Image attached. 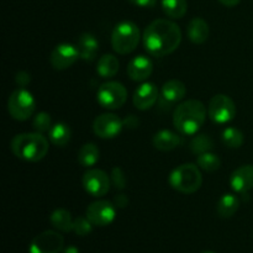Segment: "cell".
I'll return each instance as SVG.
<instances>
[{"mask_svg":"<svg viewBox=\"0 0 253 253\" xmlns=\"http://www.w3.org/2000/svg\"><path fill=\"white\" fill-rule=\"evenodd\" d=\"M152 143L156 150L168 152L174 148H177L180 143V137L178 133L173 132L170 130H161L155 133L152 138Z\"/></svg>","mask_w":253,"mask_h":253,"instance_id":"20","label":"cell"},{"mask_svg":"<svg viewBox=\"0 0 253 253\" xmlns=\"http://www.w3.org/2000/svg\"><path fill=\"white\" fill-rule=\"evenodd\" d=\"M49 221H51L52 226H53L56 230H58V231H62V232L73 231L74 220L68 210L56 209L54 211H52L51 216H49Z\"/></svg>","mask_w":253,"mask_h":253,"instance_id":"23","label":"cell"},{"mask_svg":"<svg viewBox=\"0 0 253 253\" xmlns=\"http://www.w3.org/2000/svg\"><path fill=\"white\" fill-rule=\"evenodd\" d=\"M100 158V150L95 143H85L78 151V162L83 167L90 168L98 163Z\"/></svg>","mask_w":253,"mask_h":253,"instance_id":"24","label":"cell"},{"mask_svg":"<svg viewBox=\"0 0 253 253\" xmlns=\"http://www.w3.org/2000/svg\"><path fill=\"white\" fill-rule=\"evenodd\" d=\"M52 119L49 116V114L44 113V111H41V113L36 114L32 120V127L36 132L40 133H44V132H49L52 127Z\"/></svg>","mask_w":253,"mask_h":253,"instance_id":"30","label":"cell"},{"mask_svg":"<svg viewBox=\"0 0 253 253\" xmlns=\"http://www.w3.org/2000/svg\"><path fill=\"white\" fill-rule=\"evenodd\" d=\"M94 225L91 224L90 220L86 216H79L74 219L73 224V231L76 232V235L78 236H86L91 232Z\"/></svg>","mask_w":253,"mask_h":253,"instance_id":"31","label":"cell"},{"mask_svg":"<svg viewBox=\"0 0 253 253\" xmlns=\"http://www.w3.org/2000/svg\"><path fill=\"white\" fill-rule=\"evenodd\" d=\"M124 121L115 114H103L99 115L93 123V131L98 137L109 140L119 136L124 127Z\"/></svg>","mask_w":253,"mask_h":253,"instance_id":"12","label":"cell"},{"mask_svg":"<svg viewBox=\"0 0 253 253\" xmlns=\"http://www.w3.org/2000/svg\"><path fill=\"white\" fill-rule=\"evenodd\" d=\"M114 204L118 208H125L128 204V199L125 194H119L114 200Z\"/></svg>","mask_w":253,"mask_h":253,"instance_id":"35","label":"cell"},{"mask_svg":"<svg viewBox=\"0 0 253 253\" xmlns=\"http://www.w3.org/2000/svg\"><path fill=\"white\" fill-rule=\"evenodd\" d=\"M236 111L234 100L225 94H217L212 96L208 106V115L210 120L219 125H224L234 120Z\"/></svg>","mask_w":253,"mask_h":253,"instance_id":"8","label":"cell"},{"mask_svg":"<svg viewBox=\"0 0 253 253\" xmlns=\"http://www.w3.org/2000/svg\"><path fill=\"white\" fill-rule=\"evenodd\" d=\"M62 253H79V251H78V249H77V247L68 246V247H66V249H63Z\"/></svg>","mask_w":253,"mask_h":253,"instance_id":"37","label":"cell"},{"mask_svg":"<svg viewBox=\"0 0 253 253\" xmlns=\"http://www.w3.org/2000/svg\"><path fill=\"white\" fill-rule=\"evenodd\" d=\"M128 1L140 7H152L157 4V0H128Z\"/></svg>","mask_w":253,"mask_h":253,"instance_id":"34","label":"cell"},{"mask_svg":"<svg viewBox=\"0 0 253 253\" xmlns=\"http://www.w3.org/2000/svg\"><path fill=\"white\" fill-rule=\"evenodd\" d=\"M207 115V106L202 101L190 99L175 108L173 113V125L182 135L193 136L204 125Z\"/></svg>","mask_w":253,"mask_h":253,"instance_id":"2","label":"cell"},{"mask_svg":"<svg viewBox=\"0 0 253 253\" xmlns=\"http://www.w3.org/2000/svg\"><path fill=\"white\" fill-rule=\"evenodd\" d=\"M240 208V200L239 198L231 193H226L220 197L219 202H217L216 210L217 214L222 219H229V217L234 216L235 212L239 210Z\"/></svg>","mask_w":253,"mask_h":253,"instance_id":"21","label":"cell"},{"mask_svg":"<svg viewBox=\"0 0 253 253\" xmlns=\"http://www.w3.org/2000/svg\"><path fill=\"white\" fill-rule=\"evenodd\" d=\"M197 165L200 169L212 173L219 169L220 166H221V161H220L219 156H216L215 153L205 152L203 155L198 156Z\"/></svg>","mask_w":253,"mask_h":253,"instance_id":"29","label":"cell"},{"mask_svg":"<svg viewBox=\"0 0 253 253\" xmlns=\"http://www.w3.org/2000/svg\"><path fill=\"white\" fill-rule=\"evenodd\" d=\"M64 249V239L59 232L47 230L37 235L29 247L30 253H59Z\"/></svg>","mask_w":253,"mask_h":253,"instance_id":"10","label":"cell"},{"mask_svg":"<svg viewBox=\"0 0 253 253\" xmlns=\"http://www.w3.org/2000/svg\"><path fill=\"white\" fill-rule=\"evenodd\" d=\"M85 216L94 226H108L116 217L115 204L109 200H96L86 208Z\"/></svg>","mask_w":253,"mask_h":253,"instance_id":"11","label":"cell"},{"mask_svg":"<svg viewBox=\"0 0 253 253\" xmlns=\"http://www.w3.org/2000/svg\"><path fill=\"white\" fill-rule=\"evenodd\" d=\"M219 1L221 2L222 5H225V6L232 7V6H236L241 0H219Z\"/></svg>","mask_w":253,"mask_h":253,"instance_id":"36","label":"cell"},{"mask_svg":"<svg viewBox=\"0 0 253 253\" xmlns=\"http://www.w3.org/2000/svg\"><path fill=\"white\" fill-rule=\"evenodd\" d=\"M140 29L132 21H121L111 32V46L119 54H128L136 49L140 42Z\"/></svg>","mask_w":253,"mask_h":253,"instance_id":"5","label":"cell"},{"mask_svg":"<svg viewBox=\"0 0 253 253\" xmlns=\"http://www.w3.org/2000/svg\"><path fill=\"white\" fill-rule=\"evenodd\" d=\"M230 185L234 192L240 194L253 189V166L245 165L235 169L230 177Z\"/></svg>","mask_w":253,"mask_h":253,"instance_id":"15","label":"cell"},{"mask_svg":"<svg viewBox=\"0 0 253 253\" xmlns=\"http://www.w3.org/2000/svg\"><path fill=\"white\" fill-rule=\"evenodd\" d=\"M77 48L79 51V56L84 61L91 62L95 59L96 54L99 51V42L94 35L84 32L79 36L78 41H77Z\"/></svg>","mask_w":253,"mask_h":253,"instance_id":"18","label":"cell"},{"mask_svg":"<svg viewBox=\"0 0 253 253\" xmlns=\"http://www.w3.org/2000/svg\"><path fill=\"white\" fill-rule=\"evenodd\" d=\"M190 151L194 155H203L205 152H210L214 148V141L210 136L207 135H195L190 141Z\"/></svg>","mask_w":253,"mask_h":253,"instance_id":"28","label":"cell"},{"mask_svg":"<svg viewBox=\"0 0 253 253\" xmlns=\"http://www.w3.org/2000/svg\"><path fill=\"white\" fill-rule=\"evenodd\" d=\"M12 153L26 162H39L49 150L48 140L40 132H25L14 136L10 142Z\"/></svg>","mask_w":253,"mask_h":253,"instance_id":"3","label":"cell"},{"mask_svg":"<svg viewBox=\"0 0 253 253\" xmlns=\"http://www.w3.org/2000/svg\"><path fill=\"white\" fill-rule=\"evenodd\" d=\"M185 94H187V88L183 82L178 81V79H170V81L166 82L161 88V99L165 101L168 105H173L184 99Z\"/></svg>","mask_w":253,"mask_h":253,"instance_id":"17","label":"cell"},{"mask_svg":"<svg viewBox=\"0 0 253 253\" xmlns=\"http://www.w3.org/2000/svg\"><path fill=\"white\" fill-rule=\"evenodd\" d=\"M169 185L183 194H193L198 192L203 184V175L198 166L185 163L172 170L168 178Z\"/></svg>","mask_w":253,"mask_h":253,"instance_id":"4","label":"cell"},{"mask_svg":"<svg viewBox=\"0 0 253 253\" xmlns=\"http://www.w3.org/2000/svg\"><path fill=\"white\" fill-rule=\"evenodd\" d=\"M110 179H111V185H114L116 189L121 190L126 187L125 173H124V170L121 169L120 167H114L113 169H111Z\"/></svg>","mask_w":253,"mask_h":253,"instance_id":"32","label":"cell"},{"mask_svg":"<svg viewBox=\"0 0 253 253\" xmlns=\"http://www.w3.org/2000/svg\"><path fill=\"white\" fill-rule=\"evenodd\" d=\"M182 42V31L175 22L158 19L151 22L143 32V44L151 56L165 57L173 53Z\"/></svg>","mask_w":253,"mask_h":253,"instance_id":"1","label":"cell"},{"mask_svg":"<svg viewBox=\"0 0 253 253\" xmlns=\"http://www.w3.org/2000/svg\"><path fill=\"white\" fill-rule=\"evenodd\" d=\"M187 34L193 43L203 44L209 39V25L202 17H194L189 21V25L187 27Z\"/></svg>","mask_w":253,"mask_h":253,"instance_id":"19","label":"cell"},{"mask_svg":"<svg viewBox=\"0 0 253 253\" xmlns=\"http://www.w3.org/2000/svg\"><path fill=\"white\" fill-rule=\"evenodd\" d=\"M15 81H16L17 85H20L21 88L26 86L27 84L31 82V76H30L27 72L25 71H20L16 73V77H15Z\"/></svg>","mask_w":253,"mask_h":253,"instance_id":"33","label":"cell"},{"mask_svg":"<svg viewBox=\"0 0 253 253\" xmlns=\"http://www.w3.org/2000/svg\"><path fill=\"white\" fill-rule=\"evenodd\" d=\"M162 10L170 19H182L188 10L187 0H161Z\"/></svg>","mask_w":253,"mask_h":253,"instance_id":"26","label":"cell"},{"mask_svg":"<svg viewBox=\"0 0 253 253\" xmlns=\"http://www.w3.org/2000/svg\"><path fill=\"white\" fill-rule=\"evenodd\" d=\"M127 90L124 84L119 82H106L101 84L96 93L99 105L108 110H116L126 103Z\"/></svg>","mask_w":253,"mask_h":253,"instance_id":"7","label":"cell"},{"mask_svg":"<svg viewBox=\"0 0 253 253\" xmlns=\"http://www.w3.org/2000/svg\"><path fill=\"white\" fill-rule=\"evenodd\" d=\"M158 96H160V93H158L156 84L151 83V82H146V83L141 84L135 90L132 98L133 105L138 110H148V109L155 105L156 101L158 100Z\"/></svg>","mask_w":253,"mask_h":253,"instance_id":"14","label":"cell"},{"mask_svg":"<svg viewBox=\"0 0 253 253\" xmlns=\"http://www.w3.org/2000/svg\"><path fill=\"white\" fill-rule=\"evenodd\" d=\"M82 183L88 194H90L91 197L101 198L108 194V192L110 190L111 179L108 173L104 172L103 169L93 168L84 173Z\"/></svg>","mask_w":253,"mask_h":253,"instance_id":"9","label":"cell"},{"mask_svg":"<svg viewBox=\"0 0 253 253\" xmlns=\"http://www.w3.org/2000/svg\"><path fill=\"white\" fill-rule=\"evenodd\" d=\"M153 72V63L148 57L136 56L128 62L127 74L132 81L145 82L151 77Z\"/></svg>","mask_w":253,"mask_h":253,"instance_id":"16","label":"cell"},{"mask_svg":"<svg viewBox=\"0 0 253 253\" xmlns=\"http://www.w3.org/2000/svg\"><path fill=\"white\" fill-rule=\"evenodd\" d=\"M78 58H81V56L77 46L71 43H59L51 52L49 63L57 71H64L73 66Z\"/></svg>","mask_w":253,"mask_h":253,"instance_id":"13","label":"cell"},{"mask_svg":"<svg viewBox=\"0 0 253 253\" xmlns=\"http://www.w3.org/2000/svg\"><path fill=\"white\" fill-rule=\"evenodd\" d=\"M221 140L229 148H240L244 145V133L236 127H227L222 131Z\"/></svg>","mask_w":253,"mask_h":253,"instance_id":"27","label":"cell"},{"mask_svg":"<svg viewBox=\"0 0 253 253\" xmlns=\"http://www.w3.org/2000/svg\"><path fill=\"white\" fill-rule=\"evenodd\" d=\"M72 131L67 124L57 123L51 127L48 132V137L51 143L58 147H64L71 141Z\"/></svg>","mask_w":253,"mask_h":253,"instance_id":"25","label":"cell"},{"mask_svg":"<svg viewBox=\"0 0 253 253\" xmlns=\"http://www.w3.org/2000/svg\"><path fill=\"white\" fill-rule=\"evenodd\" d=\"M120 68V62L114 54H104L96 64V73L104 79H110L116 76Z\"/></svg>","mask_w":253,"mask_h":253,"instance_id":"22","label":"cell"},{"mask_svg":"<svg viewBox=\"0 0 253 253\" xmlns=\"http://www.w3.org/2000/svg\"><path fill=\"white\" fill-rule=\"evenodd\" d=\"M204 253H214V252H204Z\"/></svg>","mask_w":253,"mask_h":253,"instance_id":"38","label":"cell"},{"mask_svg":"<svg viewBox=\"0 0 253 253\" xmlns=\"http://www.w3.org/2000/svg\"><path fill=\"white\" fill-rule=\"evenodd\" d=\"M36 110V100L31 91L21 88L12 91L7 99V111L17 121H26Z\"/></svg>","mask_w":253,"mask_h":253,"instance_id":"6","label":"cell"}]
</instances>
